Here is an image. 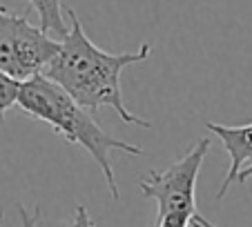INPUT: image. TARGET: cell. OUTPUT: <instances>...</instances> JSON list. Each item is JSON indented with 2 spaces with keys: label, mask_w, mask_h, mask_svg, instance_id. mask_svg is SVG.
I'll return each instance as SVG.
<instances>
[{
  "label": "cell",
  "mask_w": 252,
  "mask_h": 227,
  "mask_svg": "<svg viewBox=\"0 0 252 227\" xmlns=\"http://www.w3.org/2000/svg\"><path fill=\"white\" fill-rule=\"evenodd\" d=\"M69 18V33L61 40V52L47 67L45 76L61 85L71 98L92 114L100 107H112L123 123L152 127V123L132 114L123 103L121 94V71L127 65L141 62L150 56L152 45L143 43L136 52L110 54L98 49L83 29L76 11L65 7Z\"/></svg>",
  "instance_id": "cell-1"
},
{
  "label": "cell",
  "mask_w": 252,
  "mask_h": 227,
  "mask_svg": "<svg viewBox=\"0 0 252 227\" xmlns=\"http://www.w3.org/2000/svg\"><path fill=\"white\" fill-rule=\"evenodd\" d=\"M16 105L23 109L25 116L43 120L56 134H61L67 142H74V145L83 147L96 161V165L100 167V171L105 176V183L110 187L112 199L114 200L121 199L110 151L121 149L125 154H132V156H141L143 147L129 145V142L119 141L112 134H107L94 120L90 109L78 105L61 85L49 81L45 74L33 76L29 81L20 83L18 103Z\"/></svg>",
  "instance_id": "cell-2"
},
{
  "label": "cell",
  "mask_w": 252,
  "mask_h": 227,
  "mask_svg": "<svg viewBox=\"0 0 252 227\" xmlns=\"http://www.w3.org/2000/svg\"><path fill=\"white\" fill-rule=\"evenodd\" d=\"M208 151L210 138H201L167 170H154L141 178L143 196L157 203L154 227H192L196 214V178Z\"/></svg>",
  "instance_id": "cell-3"
},
{
  "label": "cell",
  "mask_w": 252,
  "mask_h": 227,
  "mask_svg": "<svg viewBox=\"0 0 252 227\" xmlns=\"http://www.w3.org/2000/svg\"><path fill=\"white\" fill-rule=\"evenodd\" d=\"M61 40L29 23L27 16H16L0 2V69L14 81L25 83L47 71Z\"/></svg>",
  "instance_id": "cell-4"
},
{
  "label": "cell",
  "mask_w": 252,
  "mask_h": 227,
  "mask_svg": "<svg viewBox=\"0 0 252 227\" xmlns=\"http://www.w3.org/2000/svg\"><path fill=\"white\" fill-rule=\"evenodd\" d=\"M205 127L219 136V141L223 142L225 151L230 156V165H228V174L223 178L217 199H223L228 194V189L232 183H237L241 170L250 163L252 165V123L250 125H239V127H228V125H219V123H205Z\"/></svg>",
  "instance_id": "cell-5"
},
{
  "label": "cell",
  "mask_w": 252,
  "mask_h": 227,
  "mask_svg": "<svg viewBox=\"0 0 252 227\" xmlns=\"http://www.w3.org/2000/svg\"><path fill=\"white\" fill-rule=\"evenodd\" d=\"M32 9L38 14L40 25L38 27L43 31H47L49 36H54L56 40L69 33V27L65 23V7H63V0H29Z\"/></svg>",
  "instance_id": "cell-6"
},
{
  "label": "cell",
  "mask_w": 252,
  "mask_h": 227,
  "mask_svg": "<svg viewBox=\"0 0 252 227\" xmlns=\"http://www.w3.org/2000/svg\"><path fill=\"white\" fill-rule=\"evenodd\" d=\"M18 91H20V83L0 69V127L5 123V114L18 103Z\"/></svg>",
  "instance_id": "cell-7"
},
{
  "label": "cell",
  "mask_w": 252,
  "mask_h": 227,
  "mask_svg": "<svg viewBox=\"0 0 252 227\" xmlns=\"http://www.w3.org/2000/svg\"><path fill=\"white\" fill-rule=\"evenodd\" d=\"M18 214H20V223H23V227H38V218H40L38 207H36V212H27L25 205H18ZM0 218H2V209H0ZM0 227H2V221H0Z\"/></svg>",
  "instance_id": "cell-8"
},
{
  "label": "cell",
  "mask_w": 252,
  "mask_h": 227,
  "mask_svg": "<svg viewBox=\"0 0 252 227\" xmlns=\"http://www.w3.org/2000/svg\"><path fill=\"white\" fill-rule=\"evenodd\" d=\"M71 227H96L94 218L90 216V212L85 209L83 203L76 205V212H74V218H71Z\"/></svg>",
  "instance_id": "cell-9"
},
{
  "label": "cell",
  "mask_w": 252,
  "mask_h": 227,
  "mask_svg": "<svg viewBox=\"0 0 252 227\" xmlns=\"http://www.w3.org/2000/svg\"><path fill=\"white\" fill-rule=\"evenodd\" d=\"M192 223H194V225H199V227H217V225H214V223H210L208 218H203V216H201L199 212L194 214V218H192Z\"/></svg>",
  "instance_id": "cell-10"
},
{
  "label": "cell",
  "mask_w": 252,
  "mask_h": 227,
  "mask_svg": "<svg viewBox=\"0 0 252 227\" xmlns=\"http://www.w3.org/2000/svg\"><path fill=\"white\" fill-rule=\"evenodd\" d=\"M252 176V165H248L246 170H241V174H239V178H237V183H246L248 178Z\"/></svg>",
  "instance_id": "cell-11"
},
{
  "label": "cell",
  "mask_w": 252,
  "mask_h": 227,
  "mask_svg": "<svg viewBox=\"0 0 252 227\" xmlns=\"http://www.w3.org/2000/svg\"><path fill=\"white\" fill-rule=\"evenodd\" d=\"M192 227H199V225H194V223H192Z\"/></svg>",
  "instance_id": "cell-12"
}]
</instances>
